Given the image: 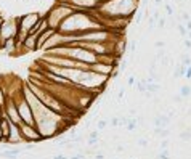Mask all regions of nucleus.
Wrapping results in <instances>:
<instances>
[{
    "instance_id": "obj_19",
    "label": "nucleus",
    "mask_w": 191,
    "mask_h": 159,
    "mask_svg": "<svg viewBox=\"0 0 191 159\" xmlns=\"http://www.w3.org/2000/svg\"><path fill=\"white\" fill-rule=\"evenodd\" d=\"M136 47H138V42H136V40H130V42H129L127 53H133L135 50H136Z\"/></svg>"
},
{
    "instance_id": "obj_30",
    "label": "nucleus",
    "mask_w": 191,
    "mask_h": 159,
    "mask_svg": "<svg viewBox=\"0 0 191 159\" xmlns=\"http://www.w3.org/2000/svg\"><path fill=\"white\" fill-rule=\"evenodd\" d=\"M127 85H135V76H132V74H130V76H129L127 77Z\"/></svg>"
},
{
    "instance_id": "obj_42",
    "label": "nucleus",
    "mask_w": 191,
    "mask_h": 159,
    "mask_svg": "<svg viewBox=\"0 0 191 159\" xmlns=\"http://www.w3.org/2000/svg\"><path fill=\"white\" fill-rule=\"evenodd\" d=\"M162 2H164V0H154V5H162Z\"/></svg>"
},
{
    "instance_id": "obj_26",
    "label": "nucleus",
    "mask_w": 191,
    "mask_h": 159,
    "mask_svg": "<svg viewBox=\"0 0 191 159\" xmlns=\"http://www.w3.org/2000/svg\"><path fill=\"white\" fill-rule=\"evenodd\" d=\"M164 8H165V11H167V15H169V16H173V8H172V5L165 3V5H164Z\"/></svg>"
},
{
    "instance_id": "obj_18",
    "label": "nucleus",
    "mask_w": 191,
    "mask_h": 159,
    "mask_svg": "<svg viewBox=\"0 0 191 159\" xmlns=\"http://www.w3.org/2000/svg\"><path fill=\"white\" fill-rule=\"evenodd\" d=\"M177 29H178V32H180V35L183 37V39H185L186 35H188V31H186V28H185V24H183V23H178V24L175 26Z\"/></svg>"
},
{
    "instance_id": "obj_46",
    "label": "nucleus",
    "mask_w": 191,
    "mask_h": 159,
    "mask_svg": "<svg viewBox=\"0 0 191 159\" xmlns=\"http://www.w3.org/2000/svg\"><path fill=\"white\" fill-rule=\"evenodd\" d=\"M0 124H2V114H0Z\"/></svg>"
},
{
    "instance_id": "obj_29",
    "label": "nucleus",
    "mask_w": 191,
    "mask_h": 159,
    "mask_svg": "<svg viewBox=\"0 0 191 159\" xmlns=\"http://www.w3.org/2000/svg\"><path fill=\"white\" fill-rule=\"evenodd\" d=\"M183 100H185V98L180 95V93H178V95H175V97H172V101H173V103H182Z\"/></svg>"
},
{
    "instance_id": "obj_38",
    "label": "nucleus",
    "mask_w": 191,
    "mask_h": 159,
    "mask_svg": "<svg viewBox=\"0 0 191 159\" xmlns=\"http://www.w3.org/2000/svg\"><path fill=\"white\" fill-rule=\"evenodd\" d=\"M154 47H156V48H164V47H165V43H164L162 40H161V42H156Z\"/></svg>"
},
{
    "instance_id": "obj_23",
    "label": "nucleus",
    "mask_w": 191,
    "mask_h": 159,
    "mask_svg": "<svg viewBox=\"0 0 191 159\" xmlns=\"http://www.w3.org/2000/svg\"><path fill=\"white\" fill-rule=\"evenodd\" d=\"M169 145H170V140H169V138H162L159 148H161V150H167V148H169Z\"/></svg>"
},
{
    "instance_id": "obj_11",
    "label": "nucleus",
    "mask_w": 191,
    "mask_h": 159,
    "mask_svg": "<svg viewBox=\"0 0 191 159\" xmlns=\"http://www.w3.org/2000/svg\"><path fill=\"white\" fill-rule=\"evenodd\" d=\"M146 92L153 93V95L159 93V92H161V84H159V82H151V84H146Z\"/></svg>"
},
{
    "instance_id": "obj_21",
    "label": "nucleus",
    "mask_w": 191,
    "mask_h": 159,
    "mask_svg": "<svg viewBox=\"0 0 191 159\" xmlns=\"http://www.w3.org/2000/svg\"><path fill=\"white\" fill-rule=\"evenodd\" d=\"M136 145H138V146H141V148H148L149 146V141H148V138H138V140H136Z\"/></svg>"
},
{
    "instance_id": "obj_35",
    "label": "nucleus",
    "mask_w": 191,
    "mask_h": 159,
    "mask_svg": "<svg viewBox=\"0 0 191 159\" xmlns=\"http://www.w3.org/2000/svg\"><path fill=\"white\" fill-rule=\"evenodd\" d=\"M183 45H185L186 48H191V40L188 39V37H185V40H183Z\"/></svg>"
},
{
    "instance_id": "obj_20",
    "label": "nucleus",
    "mask_w": 191,
    "mask_h": 159,
    "mask_svg": "<svg viewBox=\"0 0 191 159\" xmlns=\"http://www.w3.org/2000/svg\"><path fill=\"white\" fill-rule=\"evenodd\" d=\"M108 124H109V121H106V119L98 121V124H97V130H104V128L108 127Z\"/></svg>"
},
{
    "instance_id": "obj_17",
    "label": "nucleus",
    "mask_w": 191,
    "mask_h": 159,
    "mask_svg": "<svg viewBox=\"0 0 191 159\" xmlns=\"http://www.w3.org/2000/svg\"><path fill=\"white\" fill-rule=\"evenodd\" d=\"M133 18H135V23H136V24H140V23H141V19L145 18V13H143L141 10H140V6H138V10L135 11Z\"/></svg>"
},
{
    "instance_id": "obj_37",
    "label": "nucleus",
    "mask_w": 191,
    "mask_h": 159,
    "mask_svg": "<svg viewBox=\"0 0 191 159\" xmlns=\"http://www.w3.org/2000/svg\"><path fill=\"white\" fill-rule=\"evenodd\" d=\"M125 97V90H119V93H117V100H122V98H124Z\"/></svg>"
},
{
    "instance_id": "obj_40",
    "label": "nucleus",
    "mask_w": 191,
    "mask_h": 159,
    "mask_svg": "<svg viewBox=\"0 0 191 159\" xmlns=\"http://www.w3.org/2000/svg\"><path fill=\"white\" fill-rule=\"evenodd\" d=\"M185 28H186V31H191V19H190V21H186Z\"/></svg>"
},
{
    "instance_id": "obj_27",
    "label": "nucleus",
    "mask_w": 191,
    "mask_h": 159,
    "mask_svg": "<svg viewBox=\"0 0 191 159\" xmlns=\"http://www.w3.org/2000/svg\"><path fill=\"white\" fill-rule=\"evenodd\" d=\"M158 26H159V29L165 28V18H164V16H161V18L158 19Z\"/></svg>"
},
{
    "instance_id": "obj_43",
    "label": "nucleus",
    "mask_w": 191,
    "mask_h": 159,
    "mask_svg": "<svg viewBox=\"0 0 191 159\" xmlns=\"http://www.w3.org/2000/svg\"><path fill=\"white\" fill-rule=\"evenodd\" d=\"M3 21H5V18H3L2 15H0V29H2V24H3Z\"/></svg>"
},
{
    "instance_id": "obj_16",
    "label": "nucleus",
    "mask_w": 191,
    "mask_h": 159,
    "mask_svg": "<svg viewBox=\"0 0 191 159\" xmlns=\"http://www.w3.org/2000/svg\"><path fill=\"white\" fill-rule=\"evenodd\" d=\"M180 95H182L183 98H188L190 95H191V85H182L180 87Z\"/></svg>"
},
{
    "instance_id": "obj_31",
    "label": "nucleus",
    "mask_w": 191,
    "mask_h": 159,
    "mask_svg": "<svg viewBox=\"0 0 191 159\" xmlns=\"http://www.w3.org/2000/svg\"><path fill=\"white\" fill-rule=\"evenodd\" d=\"M111 126H112V127H119V117H117V116H114V117L111 119Z\"/></svg>"
},
{
    "instance_id": "obj_44",
    "label": "nucleus",
    "mask_w": 191,
    "mask_h": 159,
    "mask_svg": "<svg viewBox=\"0 0 191 159\" xmlns=\"http://www.w3.org/2000/svg\"><path fill=\"white\" fill-rule=\"evenodd\" d=\"M3 140V133H2V130H0V141Z\"/></svg>"
},
{
    "instance_id": "obj_7",
    "label": "nucleus",
    "mask_w": 191,
    "mask_h": 159,
    "mask_svg": "<svg viewBox=\"0 0 191 159\" xmlns=\"http://www.w3.org/2000/svg\"><path fill=\"white\" fill-rule=\"evenodd\" d=\"M3 109H5V116L8 117L13 124H16V126H21L23 124L21 117H19V113H18V108H16V103H15L13 98H8V101H6Z\"/></svg>"
},
{
    "instance_id": "obj_32",
    "label": "nucleus",
    "mask_w": 191,
    "mask_h": 159,
    "mask_svg": "<svg viewBox=\"0 0 191 159\" xmlns=\"http://www.w3.org/2000/svg\"><path fill=\"white\" fill-rule=\"evenodd\" d=\"M182 19H183V21H190V19H191V16L188 15V13H186V11H182Z\"/></svg>"
},
{
    "instance_id": "obj_10",
    "label": "nucleus",
    "mask_w": 191,
    "mask_h": 159,
    "mask_svg": "<svg viewBox=\"0 0 191 159\" xmlns=\"http://www.w3.org/2000/svg\"><path fill=\"white\" fill-rule=\"evenodd\" d=\"M170 117L169 116H165V114H161V113H158L154 116V119H153V124H154V127H161V128H167L170 126Z\"/></svg>"
},
{
    "instance_id": "obj_15",
    "label": "nucleus",
    "mask_w": 191,
    "mask_h": 159,
    "mask_svg": "<svg viewBox=\"0 0 191 159\" xmlns=\"http://www.w3.org/2000/svg\"><path fill=\"white\" fill-rule=\"evenodd\" d=\"M180 64H182L183 67L191 66V58H190L188 53H183V55H182V58H180Z\"/></svg>"
},
{
    "instance_id": "obj_24",
    "label": "nucleus",
    "mask_w": 191,
    "mask_h": 159,
    "mask_svg": "<svg viewBox=\"0 0 191 159\" xmlns=\"http://www.w3.org/2000/svg\"><path fill=\"white\" fill-rule=\"evenodd\" d=\"M37 146V143H24L23 145V148H24V151H34Z\"/></svg>"
},
{
    "instance_id": "obj_4",
    "label": "nucleus",
    "mask_w": 191,
    "mask_h": 159,
    "mask_svg": "<svg viewBox=\"0 0 191 159\" xmlns=\"http://www.w3.org/2000/svg\"><path fill=\"white\" fill-rule=\"evenodd\" d=\"M71 5L76 11H97L106 0H56Z\"/></svg>"
},
{
    "instance_id": "obj_13",
    "label": "nucleus",
    "mask_w": 191,
    "mask_h": 159,
    "mask_svg": "<svg viewBox=\"0 0 191 159\" xmlns=\"http://www.w3.org/2000/svg\"><path fill=\"white\" fill-rule=\"evenodd\" d=\"M180 140L182 141H191V128H186V130H182L180 132Z\"/></svg>"
},
{
    "instance_id": "obj_9",
    "label": "nucleus",
    "mask_w": 191,
    "mask_h": 159,
    "mask_svg": "<svg viewBox=\"0 0 191 159\" xmlns=\"http://www.w3.org/2000/svg\"><path fill=\"white\" fill-rule=\"evenodd\" d=\"M37 39H39V34H29L26 37V40L23 42V48L27 52H39V43H37Z\"/></svg>"
},
{
    "instance_id": "obj_14",
    "label": "nucleus",
    "mask_w": 191,
    "mask_h": 159,
    "mask_svg": "<svg viewBox=\"0 0 191 159\" xmlns=\"http://www.w3.org/2000/svg\"><path fill=\"white\" fill-rule=\"evenodd\" d=\"M136 90H138V92L141 93V95L146 92V79H145V77H141V79H140L138 82H136Z\"/></svg>"
},
{
    "instance_id": "obj_22",
    "label": "nucleus",
    "mask_w": 191,
    "mask_h": 159,
    "mask_svg": "<svg viewBox=\"0 0 191 159\" xmlns=\"http://www.w3.org/2000/svg\"><path fill=\"white\" fill-rule=\"evenodd\" d=\"M158 159H172L169 156V150H161V151H159Z\"/></svg>"
},
{
    "instance_id": "obj_8",
    "label": "nucleus",
    "mask_w": 191,
    "mask_h": 159,
    "mask_svg": "<svg viewBox=\"0 0 191 159\" xmlns=\"http://www.w3.org/2000/svg\"><path fill=\"white\" fill-rule=\"evenodd\" d=\"M6 143H10V145H24V138H23L19 126H16V124L11 122V132H10L8 138H6Z\"/></svg>"
},
{
    "instance_id": "obj_2",
    "label": "nucleus",
    "mask_w": 191,
    "mask_h": 159,
    "mask_svg": "<svg viewBox=\"0 0 191 159\" xmlns=\"http://www.w3.org/2000/svg\"><path fill=\"white\" fill-rule=\"evenodd\" d=\"M74 11H76V10H74L71 5H67V3L55 2V5L45 13V18H47V21H48L50 28L55 29V31H58L60 26L63 24V21L67 18V16L72 15Z\"/></svg>"
},
{
    "instance_id": "obj_28",
    "label": "nucleus",
    "mask_w": 191,
    "mask_h": 159,
    "mask_svg": "<svg viewBox=\"0 0 191 159\" xmlns=\"http://www.w3.org/2000/svg\"><path fill=\"white\" fill-rule=\"evenodd\" d=\"M159 61H161V66H167V64H169V61H170V58L167 55H164L161 60H159Z\"/></svg>"
},
{
    "instance_id": "obj_41",
    "label": "nucleus",
    "mask_w": 191,
    "mask_h": 159,
    "mask_svg": "<svg viewBox=\"0 0 191 159\" xmlns=\"http://www.w3.org/2000/svg\"><path fill=\"white\" fill-rule=\"evenodd\" d=\"M124 150H125L124 146H117V148H116V151H117V153H121V151H124Z\"/></svg>"
},
{
    "instance_id": "obj_25",
    "label": "nucleus",
    "mask_w": 191,
    "mask_h": 159,
    "mask_svg": "<svg viewBox=\"0 0 191 159\" xmlns=\"http://www.w3.org/2000/svg\"><path fill=\"white\" fill-rule=\"evenodd\" d=\"M88 138H97V140H100V130H92L90 135H88Z\"/></svg>"
},
{
    "instance_id": "obj_1",
    "label": "nucleus",
    "mask_w": 191,
    "mask_h": 159,
    "mask_svg": "<svg viewBox=\"0 0 191 159\" xmlns=\"http://www.w3.org/2000/svg\"><path fill=\"white\" fill-rule=\"evenodd\" d=\"M140 0H106L97 10L98 18H129L132 19L138 10Z\"/></svg>"
},
{
    "instance_id": "obj_12",
    "label": "nucleus",
    "mask_w": 191,
    "mask_h": 159,
    "mask_svg": "<svg viewBox=\"0 0 191 159\" xmlns=\"http://www.w3.org/2000/svg\"><path fill=\"white\" fill-rule=\"evenodd\" d=\"M185 69L186 67H183L182 64H175V71H173V77H175V79H180V77H183L185 76Z\"/></svg>"
},
{
    "instance_id": "obj_36",
    "label": "nucleus",
    "mask_w": 191,
    "mask_h": 159,
    "mask_svg": "<svg viewBox=\"0 0 191 159\" xmlns=\"http://www.w3.org/2000/svg\"><path fill=\"white\" fill-rule=\"evenodd\" d=\"M175 114H177V111H175V109H169V113H167V116H169L170 119H173V117H175Z\"/></svg>"
},
{
    "instance_id": "obj_33",
    "label": "nucleus",
    "mask_w": 191,
    "mask_h": 159,
    "mask_svg": "<svg viewBox=\"0 0 191 159\" xmlns=\"http://www.w3.org/2000/svg\"><path fill=\"white\" fill-rule=\"evenodd\" d=\"M95 159H104V153H103V151H100V150H98L97 153H95Z\"/></svg>"
},
{
    "instance_id": "obj_3",
    "label": "nucleus",
    "mask_w": 191,
    "mask_h": 159,
    "mask_svg": "<svg viewBox=\"0 0 191 159\" xmlns=\"http://www.w3.org/2000/svg\"><path fill=\"white\" fill-rule=\"evenodd\" d=\"M42 13L39 11H31V13H24L21 16H16V21H18V29L19 31H24L27 34H39L40 26L43 21Z\"/></svg>"
},
{
    "instance_id": "obj_6",
    "label": "nucleus",
    "mask_w": 191,
    "mask_h": 159,
    "mask_svg": "<svg viewBox=\"0 0 191 159\" xmlns=\"http://www.w3.org/2000/svg\"><path fill=\"white\" fill-rule=\"evenodd\" d=\"M19 128H21L24 143H42V141H43L42 133L39 132V128H37L36 126H31V124H24V122H23L21 126H19Z\"/></svg>"
},
{
    "instance_id": "obj_5",
    "label": "nucleus",
    "mask_w": 191,
    "mask_h": 159,
    "mask_svg": "<svg viewBox=\"0 0 191 159\" xmlns=\"http://www.w3.org/2000/svg\"><path fill=\"white\" fill-rule=\"evenodd\" d=\"M18 34V21L16 18H6L0 29V47L10 39H15Z\"/></svg>"
},
{
    "instance_id": "obj_34",
    "label": "nucleus",
    "mask_w": 191,
    "mask_h": 159,
    "mask_svg": "<svg viewBox=\"0 0 191 159\" xmlns=\"http://www.w3.org/2000/svg\"><path fill=\"white\" fill-rule=\"evenodd\" d=\"M183 77H186V79H191V66H188V67L185 69V76H183Z\"/></svg>"
},
{
    "instance_id": "obj_39",
    "label": "nucleus",
    "mask_w": 191,
    "mask_h": 159,
    "mask_svg": "<svg viewBox=\"0 0 191 159\" xmlns=\"http://www.w3.org/2000/svg\"><path fill=\"white\" fill-rule=\"evenodd\" d=\"M53 159H69L67 156H64V154H55Z\"/></svg>"
},
{
    "instance_id": "obj_45",
    "label": "nucleus",
    "mask_w": 191,
    "mask_h": 159,
    "mask_svg": "<svg viewBox=\"0 0 191 159\" xmlns=\"http://www.w3.org/2000/svg\"><path fill=\"white\" fill-rule=\"evenodd\" d=\"M186 37H188V39L191 40V31H188V35H186Z\"/></svg>"
}]
</instances>
